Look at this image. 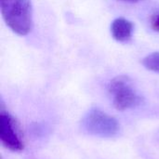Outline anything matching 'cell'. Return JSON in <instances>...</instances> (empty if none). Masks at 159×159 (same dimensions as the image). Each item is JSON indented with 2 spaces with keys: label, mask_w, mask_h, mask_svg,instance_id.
Masks as SVG:
<instances>
[{
  "label": "cell",
  "mask_w": 159,
  "mask_h": 159,
  "mask_svg": "<svg viewBox=\"0 0 159 159\" xmlns=\"http://www.w3.org/2000/svg\"><path fill=\"white\" fill-rule=\"evenodd\" d=\"M3 20L16 34L27 35L33 29V7L31 0H0Z\"/></svg>",
  "instance_id": "6da1fadb"
},
{
  "label": "cell",
  "mask_w": 159,
  "mask_h": 159,
  "mask_svg": "<svg viewBox=\"0 0 159 159\" xmlns=\"http://www.w3.org/2000/svg\"><path fill=\"white\" fill-rule=\"evenodd\" d=\"M81 127L89 135L102 139L114 138L118 135L120 130L118 121L98 108L90 109L84 116Z\"/></svg>",
  "instance_id": "7a4b0ae2"
},
{
  "label": "cell",
  "mask_w": 159,
  "mask_h": 159,
  "mask_svg": "<svg viewBox=\"0 0 159 159\" xmlns=\"http://www.w3.org/2000/svg\"><path fill=\"white\" fill-rule=\"evenodd\" d=\"M108 91L114 106L119 111L132 109L142 102V98L132 81L126 75H118L113 78L109 83Z\"/></svg>",
  "instance_id": "3957f363"
},
{
  "label": "cell",
  "mask_w": 159,
  "mask_h": 159,
  "mask_svg": "<svg viewBox=\"0 0 159 159\" xmlns=\"http://www.w3.org/2000/svg\"><path fill=\"white\" fill-rule=\"evenodd\" d=\"M0 140L2 144L12 152L23 150V142L18 131L12 116L4 108H0Z\"/></svg>",
  "instance_id": "277c9868"
},
{
  "label": "cell",
  "mask_w": 159,
  "mask_h": 159,
  "mask_svg": "<svg viewBox=\"0 0 159 159\" xmlns=\"http://www.w3.org/2000/svg\"><path fill=\"white\" fill-rule=\"evenodd\" d=\"M110 31L115 40L118 42H127L132 37L134 24L124 17H118L111 23Z\"/></svg>",
  "instance_id": "5b68a950"
},
{
  "label": "cell",
  "mask_w": 159,
  "mask_h": 159,
  "mask_svg": "<svg viewBox=\"0 0 159 159\" xmlns=\"http://www.w3.org/2000/svg\"><path fill=\"white\" fill-rule=\"evenodd\" d=\"M142 63L147 70L159 74V52L148 54L143 59Z\"/></svg>",
  "instance_id": "8992f818"
},
{
  "label": "cell",
  "mask_w": 159,
  "mask_h": 159,
  "mask_svg": "<svg viewBox=\"0 0 159 159\" xmlns=\"http://www.w3.org/2000/svg\"><path fill=\"white\" fill-rule=\"evenodd\" d=\"M151 27L154 31L159 33V12L155 14L151 19Z\"/></svg>",
  "instance_id": "52a82bcc"
},
{
  "label": "cell",
  "mask_w": 159,
  "mask_h": 159,
  "mask_svg": "<svg viewBox=\"0 0 159 159\" xmlns=\"http://www.w3.org/2000/svg\"><path fill=\"white\" fill-rule=\"evenodd\" d=\"M122 1H125V2H130V3H135V2H139L141 0H122Z\"/></svg>",
  "instance_id": "ba28073f"
}]
</instances>
